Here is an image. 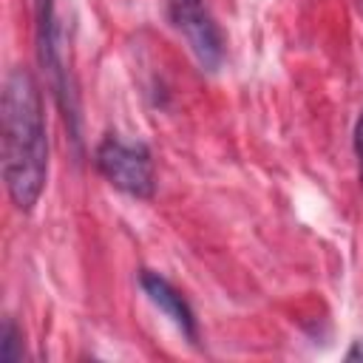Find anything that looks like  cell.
I'll return each mask as SVG.
<instances>
[{"instance_id": "obj_5", "label": "cell", "mask_w": 363, "mask_h": 363, "mask_svg": "<svg viewBox=\"0 0 363 363\" xmlns=\"http://www.w3.org/2000/svg\"><path fill=\"white\" fill-rule=\"evenodd\" d=\"M139 286H142L145 298H147L190 343L199 340V320H196L190 303L184 301V295H182L164 275H159V272H153V269H142V272H139Z\"/></svg>"}, {"instance_id": "obj_8", "label": "cell", "mask_w": 363, "mask_h": 363, "mask_svg": "<svg viewBox=\"0 0 363 363\" xmlns=\"http://www.w3.org/2000/svg\"><path fill=\"white\" fill-rule=\"evenodd\" d=\"M346 360H363V340H352V346L346 352Z\"/></svg>"}, {"instance_id": "obj_6", "label": "cell", "mask_w": 363, "mask_h": 363, "mask_svg": "<svg viewBox=\"0 0 363 363\" xmlns=\"http://www.w3.org/2000/svg\"><path fill=\"white\" fill-rule=\"evenodd\" d=\"M20 329L14 326L11 318L3 320V329H0V360L3 363H17L23 360V340H20Z\"/></svg>"}, {"instance_id": "obj_2", "label": "cell", "mask_w": 363, "mask_h": 363, "mask_svg": "<svg viewBox=\"0 0 363 363\" xmlns=\"http://www.w3.org/2000/svg\"><path fill=\"white\" fill-rule=\"evenodd\" d=\"M94 164L99 176L119 193L130 199H153L156 193L153 156L142 142L105 136L94 150Z\"/></svg>"}, {"instance_id": "obj_1", "label": "cell", "mask_w": 363, "mask_h": 363, "mask_svg": "<svg viewBox=\"0 0 363 363\" xmlns=\"http://www.w3.org/2000/svg\"><path fill=\"white\" fill-rule=\"evenodd\" d=\"M3 182L11 204L31 213L48 179V130L43 94L31 71L11 68L3 79Z\"/></svg>"}, {"instance_id": "obj_3", "label": "cell", "mask_w": 363, "mask_h": 363, "mask_svg": "<svg viewBox=\"0 0 363 363\" xmlns=\"http://www.w3.org/2000/svg\"><path fill=\"white\" fill-rule=\"evenodd\" d=\"M34 31H37L40 65L48 74V85L57 96V105L65 116V125L71 128V136L79 139L77 96H74L71 77H68V68H65V40H62V28H60V20H57L54 0H34Z\"/></svg>"}, {"instance_id": "obj_7", "label": "cell", "mask_w": 363, "mask_h": 363, "mask_svg": "<svg viewBox=\"0 0 363 363\" xmlns=\"http://www.w3.org/2000/svg\"><path fill=\"white\" fill-rule=\"evenodd\" d=\"M354 156H357V179L363 187V111H360L357 125H354Z\"/></svg>"}, {"instance_id": "obj_4", "label": "cell", "mask_w": 363, "mask_h": 363, "mask_svg": "<svg viewBox=\"0 0 363 363\" xmlns=\"http://www.w3.org/2000/svg\"><path fill=\"white\" fill-rule=\"evenodd\" d=\"M170 23L184 37L190 54L204 71H216L224 62V34L204 0H170Z\"/></svg>"}]
</instances>
